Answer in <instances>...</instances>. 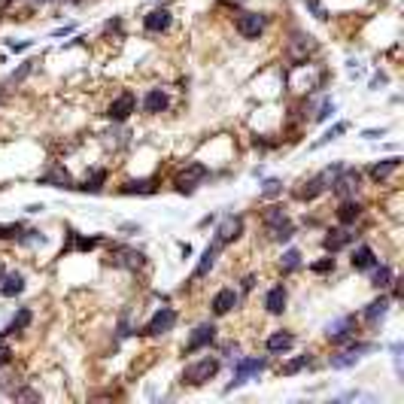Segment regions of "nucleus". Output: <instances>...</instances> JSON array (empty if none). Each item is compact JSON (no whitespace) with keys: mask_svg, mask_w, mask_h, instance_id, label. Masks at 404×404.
I'll list each match as a JSON object with an SVG mask.
<instances>
[{"mask_svg":"<svg viewBox=\"0 0 404 404\" xmlns=\"http://www.w3.org/2000/svg\"><path fill=\"white\" fill-rule=\"evenodd\" d=\"M216 374H219V359L204 356L182 371V383H189V386H204V383H207L210 377H216Z\"/></svg>","mask_w":404,"mask_h":404,"instance_id":"obj_1","label":"nucleus"},{"mask_svg":"<svg viewBox=\"0 0 404 404\" xmlns=\"http://www.w3.org/2000/svg\"><path fill=\"white\" fill-rule=\"evenodd\" d=\"M204 176H207V167H204L201 161H189V165L180 170V176H176V191H182V195H191L195 186L204 180Z\"/></svg>","mask_w":404,"mask_h":404,"instance_id":"obj_2","label":"nucleus"},{"mask_svg":"<svg viewBox=\"0 0 404 404\" xmlns=\"http://www.w3.org/2000/svg\"><path fill=\"white\" fill-rule=\"evenodd\" d=\"M359 182H361L359 170H353V167H340V174L335 176V182H331V191H335L337 198H353V195L359 191Z\"/></svg>","mask_w":404,"mask_h":404,"instance_id":"obj_3","label":"nucleus"},{"mask_svg":"<svg viewBox=\"0 0 404 404\" xmlns=\"http://www.w3.org/2000/svg\"><path fill=\"white\" fill-rule=\"evenodd\" d=\"M240 234H243V219H240V216H225L222 222H219V228H216V240H213V246L219 250V246L237 240Z\"/></svg>","mask_w":404,"mask_h":404,"instance_id":"obj_4","label":"nucleus"},{"mask_svg":"<svg viewBox=\"0 0 404 404\" xmlns=\"http://www.w3.org/2000/svg\"><path fill=\"white\" fill-rule=\"evenodd\" d=\"M110 261H112L116 268H128V271H137V268H143V252L131 250V246H112Z\"/></svg>","mask_w":404,"mask_h":404,"instance_id":"obj_5","label":"nucleus"},{"mask_svg":"<svg viewBox=\"0 0 404 404\" xmlns=\"http://www.w3.org/2000/svg\"><path fill=\"white\" fill-rule=\"evenodd\" d=\"M265 371V359H240L237 361V368H234V380H231V386H243L250 377H259V374Z\"/></svg>","mask_w":404,"mask_h":404,"instance_id":"obj_6","label":"nucleus"},{"mask_svg":"<svg viewBox=\"0 0 404 404\" xmlns=\"http://www.w3.org/2000/svg\"><path fill=\"white\" fill-rule=\"evenodd\" d=\"M237 31L243 34L246 40H259L261 31H265V16H261V12H240L237 16Z\"/></svg>","mask_w":404,"mask_h":404,"instance_id":"obj_7","label":"nucleus"},{"mask_svg":"<svg viewBox=\"0 0 404 404\" xmlns=\"http://www.w3.org/2000/svg\"><path fill=\"white\" fill-rule=\"evenodd\" d=\"M371 350H374V344H356V346H350V350L331 356V368H337V371H344V368H353L361 356H365V353H371Z\"/></svg>","mask_w":404,"mask_h":404,"instance_id":"obj_8","label":"nucleus"},{"mask_svg":"<svg viewBox=\"0 0 404 404\" xmlns=\"http://www.w3.org/2000/svg\"><path fill=\"white\" fill-rule=\"evenodd\" d=\"M134 110H137V101H134V95H131V91H122V95H119L116 101L110 104V112H106V116H110L112 122H125V119L131 116Z\"/></svg>","mask_w":404,"mask_h":404,"instance_id":"obj_9","label":"nucleus"},{"mask_svg":"<svg viewBox=\"0 0 404 404\" xmlns=\"http://www.w3.org/2000/svg\"><path fill=\"white\" fill-rule=\"evenodd\" d=\"M174 325H176V310L174 307H161L158 313L149 319L146 335H165V331H170Z\"/></svg>","mask_w":404,"mask_h":404,"instance_id":"obj_10","label":"nucleus"},{"mask_svg":"<svg viewBox=\"0 0 404 404\" xmlns=\"http://www.w3.org/2000/svg\"><path fill=\"white\" fill-rule=\"evenodd\" d=\"M213 337H216V329H213V325H198V329L191 331L189 344H186V353H198V350H204L207 344H213Z\"/></svg>","mask_w":404,"mask_h":404,"instance_id":"obj_11","label":"nucleus"},{"mask_svg":"<svg viewBox=\"0 0 404 404\" xmlns=\"http://www.w3.org/2000/svg\"><path fill=\"white\" fill-rule=\"evenodd\" d=\"M234 304H237V292H234V289H222V292H216V298H213L210 307H213V313H216V316H225Z\"/></svg>","mask_w":404,"mask_h":404,"instance_id":"obj_12","label":"nucleus"},{"mask_svg":"<svg viewBox=\"0 0 404 404\" xmlns=\"http://www.w3.org/2000/svg\"><path fill=\"white\" fill-rule=\"evenodd\" d=\"M143 25H146L149 34L167 31V27H170V12H167V10H152V12H149V16L143 19Z\"/></svg>","mask_w":404,"mask_h":404,"instance_id":"obj_13","label":"nucleus"},{"mask_svg":"<svg viewBox=\"0 0 404 404\" xmlns=\"http://www.w3.org/2000/svg\"><path fill=\"white\" fill-rule=\"evenodd\" d=\"M353 243V231L350 228H335V231H329V237H325V250L329 252H337V250H344V246H350Z\"/></svg>","mask_w":404,"mask_h":404,"instance_id":"obj_14","label":"nucleus"},{"mask_svg":"<svg viewBox=\"0 0 404 404\" xmlns=\"http://www.w3.org/2000/svg\"><path fill=\"white\" fill-rule=\"evenodd\" d=\"M292 344H295L292 331H274V335L265 340L268 353H286V350H292Z\"/></svg>","mask_w":404,"mask_h":404,"instance_id":"obj_15","label":"nucleus"},{"mask_svg":"<svg viewBox=\"0 0 404 404\" xmlns=\"http://www.w3.org/2000/svg\"><path fill=\"white\" fill-rule=\"evenodd\" d=\"M325 335H329V340H335V344H344V340L353 335V316L337 319L335 325H329V331H325Z\"/></svg>","mask_w":404,"mask_h":404,"instance_id":"obj_16","label":"nucleus"},{"mask_svg":"<svg viewBox=\"0 0 404 404\" xmlns=\"http://www.w3.org/2000/svg\"><path fill=\"white\" fill-rule=\"evenodd\" d=\"M359 213H361L359 204L353 201V198H344V204L337 207V222H340V225H353V222L359 219Z\"/></svg>","mask_w":404,"mask_h":404,"instance_id":"obj_17","label":"nucleus"},{"mask_svg":"<svg viewBox=\"0 0 404 404\" xmlns=\"http://www.w3.org/2000/svg\"><path fill=\"white\" fill-rule=\"evenodd\" d=\"M377 265V255H374L371 246H359L356 252H353V268L356 271H368V268Z\"/></svg>","mask_w":404,"mask_h":404,"instance_id":"obj_18","label":"nucleus"},{"mask_svg":"<svg viewBox=\"0 0 404 404\" xmlns=\"http://www.w3.org/2000/svg\"><path fill=\"white\" fill-rule=\"evenodd\" d=\"M265 307H268V313H283V310H286V289L274 286L265 298Z\"/></svg>","mask_w":404,"mask_h":404,"instance_id":"obj_19","label":"nucleus"},{"mask_svg":"<svg viewBox=\"0 0 404 404\" xmlns=\"http://www.w3.org/2000/svg\"><path fill=\"white\" fill-rule=\"evenodd\" d=\"M143 110L146 112H161V110H167V95L161 88H152L149 95L143 97Z\"/></svg>","mask_w":404,"mask_h":404,"instance_id":"obj_20","label":"nucleus"},{"mask_svg":"<svg viewBox=\"0 0 404 404\" xmlns=\"http://www.w3.org/2000/svg\"><path fill=\"white\" fill-rule=\"evenodd\" d=\"M399 165H401V158H386V161H380V165H374L371 167V180H386L389 174H395L399 170Z\"/></svg>","mask_w":404,"mask_h":404,"instance_id":"obj_21","label":"nucleus"},{"mask_svg":"<svg viewBox=\"0 0 404 404\" xmlns=\"http://www.w3.org/2000/svg\"><path fill=\"white\" fill-rule=\"evenodd\" d=\"M213 261H216V246H207L201 255V261H198V268H195V280H201V276H207L210 274V268H213Z\"/></svg>","mask_w":404,"mask_h":404,"instance_id":"obj_22","label":"nucleus"},{"mask_svg":"<svg viewBox=\"0 0 404 404\" xmlns=\"http://www.w3.org/2000/svg\"><path fill=\"white\" fill-rule=\"evenodd\" d=\"M313 49H316L313 37H295V46H292V58H295V61H304V58H307V52H313Z\"/></svg>","mask_w":404,"mask_h":404,"instance_id":"obj_23","label":"nucleus"},{"mask_svg":"<svg viewBox=\"0 0 404 404\" xmlns=\"http://www.w3.org/2000/svg\"><path fill=\"white\" fill-rule=\"evenodd\" d=\"M21 289H25V276H21V274H10L3 280V286H0V292H3L6 298H12V295H19Z\"/></svg>","mask_w":404,"mask_h":404,"instance_id":"obj_24","label":"nucleus"},{"mask_svg":"<svg viewBox=\"0 0 404 404\" xmlns=\"http://www.w3.org/2000/svg\"><path fill=\"white\" fill-rule=\"evenodd\" d=\"M389 313V301L386 298H380V301H374V304H368V310H365V319L368 322H380L383 316Z\"/></svg>","mask_w":404,"mask_h":404,"instance_id":"obj_25","label":"nucleus"},{"mask_svg":"<svg viewBox=\"0 0 404 404\" xmlns=\"http://www.w3.org/2000/svg\"><path fill=\"white\" fill-rule=\"evenodd\" d=\"M122 191H125V195H152L155 186L149 180H140V182L131 180V182H125V186H122Z\"/></svg>","mask_w":404,"mask_h":404,"instance_id":"obj_26","label":"nucleus"},{"mask_svg":"<svg viewBox=\"0 0 404 404\" xmlns=\"http://www.w3.org/2000/svg\"><path fill=\"white\" fill-rule=\"evenodd\" d=\"M374 268H377V265H374ZM371 286H377V289L392 286V271H389L386 265H380L377 271H374V276H371Z\"/></svg>","mask_w":404,"mask_h":404,"instance_id":"obj_27","label":"nucleus"},{"mask_svg":"<svg viewBox=\"0 0 404 404\" xmlns=\"http://www.w3.org/2000/svg\"><path fill=\"white\" fill-rule=\"evenodd\" d=\"M40 182H55V186H61V189H70V174L64 167H55L52 174H46Z\"/></svg>","mask_w":404,"mask_h":404,"instance_id":"obj_28","label":"nucleus"},{"mask_svg":"<svg viewBox=\"0 0 404 404\" xmlns=\"http://www.w3.org/2000/svg\"><path fill=\"white\" fill-rule=\"evenodd\" d=\"M27 322H31V310L27 307H21L19 310V316L10 322V329H6V335H16V331H21V329H27Z\"/></svg>","mask_w":404,"mask_h":404,"instance_id":"obj_29","label":"nucleus"},{"mask_svg":"<svg viewBox=\"0 0 404 404\" xmlns=\"http://www.w3.org/2000/svg\"><path fill=\"white\" fill-rule=\"evenodd\" d=\"M268 231H271V237H274V240H280V243H283V240H289V237H292V225H289V219H286V222L268 225Z\"/></svg>","mask_w":404,"mask_h":404,"instance_id":"obj_30","label":"nucleus"},{"mask_svg":"<svg viewBox=\"0 0 404 404\" xmlns=\"http://www.w3.org/2000/svg\"><path fill=\"white\" fill-rule=\"evenodd\" d=\"M104 180H106V170H95V174L85 180V191H101V186H104Z\"/></svg>","mask_w":404,"mask_h":404,"instance_id":"obj_31","label":"nucleus"},{"mask_svg":"<svg viewBox=\"0 0 404 404\" xmlns=\"http://www.w3.org/2000/svg\"><path fill=\"white\" fill-rule=\"evenodd\" d=\"M276 222H286V210L283 207H268L265 210V225H276Z\"/></svg>","mask_w":404,"mask_h":404,"instance_id":"obj_32","label":"nucleus"},{"mask_svg":"<svg viewBox=\"0 0 404 404\" xmlns=\"http://www.w3.org/2000/svg\"><path fill=\"white\" fill-rule=\"evenodd\" d=\"M70 237H73L76 250H95V246L101 243V237H80V234H70Z\"/></svg>","mask_w":404,"mask_h":404,"instance_id":"obj_33","label":"nucleus"},{"mask_svg":"<svg viewBox=\"0 0 404 404\" xmlns=\"http://www.w3.org/2000/svg\"><path fill=\"white\" fill-rule=\"evenodd\" d=\"M298 265H301V252L298 250H289L286 255H283V271H295Z\"/></svg>","mask_w":404,"mask_h":404,"instance_id":"obj_34","label":"nucleus"},{"mask_svg":"<svg viewBox=\"0 0 404 404\" xmlns=\"http://www.w3.org/2000/svg\"><path fill=\"white\" fill-rule=\"evenodd\" d=\"M310 365V356H301V359H295V361H289L286 368H283V374H298L301 368H307Z\"/></svg>","mask_w":404,"mask_h":404,"instance_id":"obj_35","label":"nucleus"},{"mask_svg":"<svg viewBox=\"0 0 404 404\" xmlns=\"http://www.w3.org/2000/svg\"><path fill=\"white\" fill-rule=\"evenodd\" d=\"M344 131H346V122H340V125H335V128H331V131H329V134H325V137H319V140H316V143H313V146H322V143H329V140H335V137H337V134H344Z\"/></svg>","mask_w":404,"mask_h":404,"instance_id":"obj_36","label":"nucleus"},{"mask_svg":"<svg viewBox=\"0 0 404 404\" xmlns=\"http://www.w3.org/2000/svg\"><path fill=\"white\" fill-rule=\"evenodd\" d=\"M12 399H16V401H37L40 395H37V392H31V389H21V392L16 389V392H12Z\"/></svg>","mask_w":404,"mask_h":404,"instance_id":"obj_37","label":"nucleus"},{"mask_svg":"<svg viewBox=\"0 0 404 404\" xmlns=\"http://www.w3.org/2000/svg\"><path fill=\"white\" fill-rule=\"evenodd\" d=\"M331 268H335V259H322V261H316V265H313V271L325 274V271H331Z\"/></svg>","mask_w":404,"mask_h":404,"instance_id":"obj_38","label":"nucleus"},{"mask_svg":"<svg viewBox=\"0 0 404 404\" xmlns=\"http://www.w3.org/2000/svg\"><path fill=\"white\" fill-rule=\"evenodd\" d=\"M280 189H283V182H280V180H268V182H265V189H261V191H265V195H276Z\"/></svg>","mask_w":404,"mask_h":404,"instance_id":"obj_39","label":"nucleus"},{"mask_svg":"<svg viewBox=\"0 0 404 404\" xmlns=\"http://www.w3.org/2000/svg\"><path fill=\"white\" fill-rule=\"evenodd\" d=\"M0 237H19V225H0Z\"/></svg>","mask_w":404,"mask_h":404,"instance_id":"obj_40","label":"nucleus"},{"mask_svg":"<svg viewBox=\"0 0 404 404\" xmlns=\"http://www.w3.org/2000/svg\"><path fill=\"white\" fill-rule=\"evenodd\" d=\"M329 112H335V104H329V101H325V104H322V110L316 112V119L322 122V119H329Z\"/></svg>","mask_w":404,"mask_h":404,"instance_id":"obj_41","label":"nucleus"},{"mask_svg":"<svg viewBox=\"0 0 404 404\" xmlns=\"http://www.w3.org/2000/svg\"><path fill=\"white\" fill-rule=\"evenodd\" d=\"M10 356H12V353L6 350V346H0V365H6V361H10Z\"/></svg>","mask_w":404,"mask_h":404,"instance_id":"obj_42","label":"nucleus"},{"mask_svg":"<svg viewBox=\"0 0 404 404\" xmlns=\"http://www.w3.org/2000/svg\"><path fill=\"white\" fill-rule=\"evenodd\" d=\"M361 137H365V140H377V137H383V131H365Z\"/></svg>","mask_w":404,"mask_h":404,"instance_id":"obj_43","label":"nucleus"},{"mask_svg":"<svg viewBox=\"0 0 404 404\" xmlns=\"http://www.w3.org/2000/svg\"><path fill=\"white\" fill-rule=\"evenodd\" d=\"M6 3H10V0H0V10H3V6H6Z\"/></svg>","mask_w":404,"mask_h":404,"instance_id":"obj_44","label":"nucleus"},{"mask_svg":"<svg viewBox=\"0 0 404 404\" xmlns=\"http://www.w3.org/2000/svg\"><path fill=\"white\" fill-rule=\"evenodd\" d=\"M31 3H46V0H31Z\"/></svg>","mask_w":404,"mask_h":404,"instance_id":"obj_45","label":"nucleus"},{"mask_svg":"<svg viewBox=\"0 0 404 404\" xmlns=\"http://www.w3.org/2000/svg\"><path fill=\"white\" fill-rule=\"evenodd\" d=\"M0 276H3V261H0Z\"/></svg>","mask_w":404,"mask_h":404,"instance_id":"obj_46","label":"nucleus"}]
</instances>
